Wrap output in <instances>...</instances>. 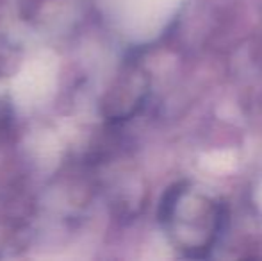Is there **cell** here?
<instances>
[{"label": "cell", "mask_w": 262, "mask_h": 261, "mask_svg": "<svg viewBox=\"0 0 262 261\" xmlns=\"http://www.w3.org/2000/svg\"><path fill=\"white\" fill-rule=\"evenodd\" d=\"M59 81V59L50 50L32 54L11 81V97L21 111H34L52 98Z\"/></svg>", "instance_id": "cell-1"}]
</instances>
